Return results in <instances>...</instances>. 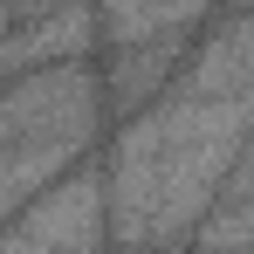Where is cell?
<instances>
[{
    "mask_svg": "<svg viewBox=\"0 0 254 254\" xmlns=\"http://www.w3.org/2000/svg\"><path fill=\"white\" fill-rule=\"evenodd\" d=\"M0 254H96V186L62 179L42 206L0 220Z\"/></svg>",
    "mask_w": 254,
    "mask_h": 254,
    "instance_id": "obj_1",
    "label": "cell"
}]
</instances>
